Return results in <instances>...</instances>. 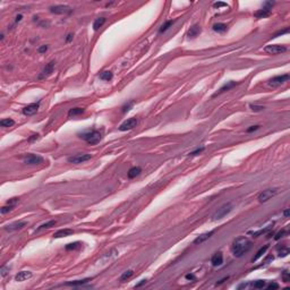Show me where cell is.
Instances as JSON below:
<instances>
[{"mask_svg":"<svg viewBox=\"0 0 290 290\" xmlns=\"http://www.w3.org/2000/svg\"><path fill=\"white\" fill-rule=\"evenodd\" d=\"M251 247H252V243H251V240L248 238H246V237H238L232 243V254L236 257H241L244 254L247 253L251 249Z\"/></svg>","mask_w":290,"mask_h":290,"instance_id":"6da1fadb","label":"cell"},{"mask_svg":"<svg viewBox=\"0 0 290 290\" xmlns=\"http://www.w3.org/2000/svg\"><path fill=\"white\" fill-rule=\"evenodd\" d=\"M78 137L84 139L86 143L91 145H95L98 144L102 138L101 133L99 131H83V133H80L78 134Z\"/></svg>","mask_w":290,"mask_h":290,"instance_id":"7a4b0ae2","label":"cell"},{"mask_svg":"<svg viewBox=\"0 0 290 290\" xmlns=\"http://www.w3.org/2000/svg\"><path fill=\"white\" fill-rule=\"evenodd\" d=\"M274 5V2L272 1H266L264 5H263V8L262 9H258L257 11L254 13V16L256 18H265V17H268L271 15V9H272V6Z\"/></svg>","mask_w":290,"mask_h":290,"instance_id":"3957f363","label":"cell"},{"mask_svg":"<svg viewBox=\"0 0 290 290\" xmlns=\"http://www.w3.org/2000/svg\"><path fill=\"white\" fill-rule=\"evenodd\" d=\"M232 210V204L231 203H227L225 205H222L220 209H218L215 211V213L212 215V220H220L222 218H225L229 212H231Z\"/></svg>","mask_w":290,"mask_h":290,"instance_id":"277c9868","label":"cell"},{"mask_svg":"<svg viewBox=\"0 0 290 290\" xmlns=\"http://www.w3.org/2000/svg\"><path fill=\"white\" fill-rule=\"evenodd\" d=\"M278 194V189L276 188H273V189H265V190H263L261 194L258 195V202L260 203H264V202H268V200H271L272 197H274V196Z\"/></svg>","mask_w":290,"mask_h":290,"instance_id":"5b68a950","label":"cell"},{"mask_svg":"<svg viewBox=\"0 0 290 290\" xmlns=\"http://www.w3.org/2000/svg\"><path fill=\"white\" fill-rule=\"evenodd\" d=\"M264 51L270 55H279L287 51V48L284 45H279V44H270L264 48Z\"/></svg>","mask_w":290,"mask_h":290,"instance_id":"8992f818","label":"cell"},{"mask_svg":"<svg viewBox=\"0 0 290 290\" xmlns=\"http://www.w3.org/2000/svg\"><path fill=\"white\" fill-rule=\"evenodd\" d=\"M288 80H289V75L288 74L274 76V77H272L271 80H268V85L270 86H279V85H281L283 83H286Z\"/></svg>","mask_w":290,"mask_h":290,"instance_id":"52a82bcc","label":"cell"},{"mask_svg":"<svg viewBox=\"0 0 290 290\" xmlns=\"http://www.w3.org/2000/svg\"><path fill=\"white\" fill-rule=\"evenodd\" d=\"M92 158V155L91 154H76V155H74V156H70V158H68V162H70V163H75V164H78V163H83V162H85V161H88V160Z\"/></svg>","mask_w":290,"mask_h":290,"instance_id":"ba28073f","label":"cell"},{"mask_svg":"<svg viewBox=\"0 0 290 290\" xmlns=\"http://www.w3.org/2000/svg\"><path fill=\"white\" fill-rule=\"evenodd\" d=\"M50 11L53 14H70L72 13V8L66 6V5H56V6H52L50 7Z\"/></svg>","mask_w":290,"mask_h":290,"instance_id":"9c48e42d","label":"cell"},{"mask_svg":"<svg viewBox=\"0 0 290 290\" xmlns=\"http://www.w3.org/2000/svg\"><path fill=\"white\" fill-rule=\"evenodd\" d=\"M136 125H137V119H136V118H129V119L125 120V121L119 126V131H129V129H133L134 127H136Z\"/></svg>","mask_w":290,"mask_h":290,"instance_id":"30bf717a","label":"cell"},{"mask_svg":"<svg viewBox=\"0 0 290 290\" xmlns=\"http://www.w3.org/2000/svg\"><path fill=\"white\" fill-rule=\"evenodd\" d=\"M24 162L26 164L29 166H36V164H40L43 162V159L40 156V155H36V154H29L27 156H25Z\"/></svg>","mask_w":290,"mask_h":290,"instance_id":"8fae6325","label":"cell"},{"mask_svg":"<svg viewBox=\"0 0 290 290\" xmlns=\"http://www.w3.org/2000/svg\"><path fill=\"white\" fill-rule=\"evenodd\" d=\"M39 104H40V102L27 104L26 107L23 108V113L25 116H33V115H35L36 112H37V110H39Z\"/></svg>","mask_w":290,"mask_h":290,"instance_id":"7c38bea8","label":"cell"},{"mask_svg":"<svg viewBox=\"0 0 290 290\" xmlns=\"http://www.w3.org/2000/svg\"><path fill=\"white\" fill-rule=\"evenodd\" d=\"M237 84H238V82H235V80H230V82H227V83H225L223 86L220 87V90L218 91L217 93H214V94H213V98H215V96H218V95H220V94H222V93H225V91H229L230 88H232L233 86H236Z\"/></svg>","mask_w":290,"mask_h":290,"instance_id":"4fadbf2b","label":"cell"},{"mask_svg":"<svg viewBox=\"0 0 290 290\" xmlns=\"http://www.w3.org/2000/svg\"><path fill=\"white\" fill-rule=\"evenodd\" d=\"M53 67H55V61H51L48 65L45 66V68L43 69V72L39 75V80H43L47 78L49 75H51V72H53Z\"/></svg>","mask_w":290,"mask_h":290,"instance_id":"5bb4252c","label":"cell"},{"mask_svg":"<svg viewBox=\"0 0 290 290\" xmlns=\"http://www.w3.org/2000/svg\"><path fill=\"white\" fill-rule=\"evenodd\" d=\"M26 225H27V222H26V221L15 222V223H11V225H6V227H5V230H7V231H15V230H19V229L24 228Z\"/></svg>","mask_w":290,"mask_h":290,"instance_id":"9a60e30c","label":"cell"},{"mask_svg":"<svg viewBox=\"0 0 290 290\" xmlns=\"http://www.w3.org/2000/svg\"><path fill=\"white\" fill-rule=\"evenodd\" d=\"M211 263H212L213 266H220L223 263V255H222V253L218 252V253L214 254L212 256V258H211Z\"/></svg>","mask_w":290,"mask_h":290,"instance_id":"2e32d148","label":"cell"},{"mask_svg":"<svg viewBox=\"0 0 290 290\" xmlns=\"http://www.w3.org/2000/svg\"><path fill=\"white\" fill-rule=\"evenodd\" d=\"M32 276V273L29 272V271H21V272H18L16 276H15V280L16 281H18V282H22V281H25V280H27Z\"/></svg>","mask_w":290,"mask_h":290,"instance_id":"e0dca14e","label":"cell"},{"mask_svg":"<svg viewBox=\"0 0 290 290\" xmlns=\"http://www.w3.org/2000/svg\"><path fill=\"white\" fill-rule=\"evenodd\" d=\"M201 33V27L198 25H193L187 32V36L190 39H195L196 36H198V34Z\"/></svg>","mask_w":290,"mask_h":290,"instance_id":"ac0fdd59","label":"cell"},{"mask_svg":"<svg viewBox=\"0 0 290 290\" xmlns=\"http://www.w3.org/2000/svg\"><path fill=\"white\" fill-rule=\"evenodd\" d=\"M72 233H74V231H72V229H61V230H58L57 232H55L53 237L55 238H62V237L70 236Z\"/></svg>","mask_w":290,"mask_h":290,"instance_id":"d6986e66","label":"cell"},{"mask_svg":"<svg viewBox=\"0 0 290 290\" xmlns=\"http://www.w3.org/2000/svg\"><path fill=\"white\" fill-rule=\"evenodd\" d=\"M213 233H214V231H213V230H212V231H210V232H206V233H203V235L198 236V237H197V238L194 240V243H195V244H197V245H198V244H202V243H204V241H206V240L209 239V238H210V237L212 236V235H213Z\"/></svg>","mask_w":290,"mask_h":290,"instance_id":"ffe728a7","label":"cell"},{"mask_svg":"<svg viewBox=\"0 0 290 290\" xmlns=\"http://www.w3.org/2000/svg\"><path fill=\"white\" fill-rule=\"evenodd\" d=\"M99 77H100V80H107V82H109V80H112V77H113V74H112V72H110V70H106V72H102L101 74L99 75Z\"/></svg>","mask_w":290,"mask_h":290,"instance_id":"44dd1931","label":"cell"},{"mask_svg":"<svg viewBox=\"0 0 290 290\" xmlns=\"http://www.w3.org/2000/svg\"><path fill=\"white\" fill-rule=\"evenodd\" d=\"M271 229H272V225H268V227L264 228V229H260L258 231H249L248 233H249V235H253V237H258V236L264 235V233H266L268 231H270Z\"/></svg>","mask_w":290,"mask_h":290,"instance_id":"7402d4cb","label":"cell"},{"mask_svg":"<svg viewBox=\"0 0 290 290\" xmlns=\"http://www.w3.org/2000/svg\"><path fill=\"white\" fill-rule=\"evenodd\" d=\"M141 171H142V169L139 167L131 168V169H129V171H128V178H131V179L135 178L136 176H138V174H141Z\"/></svg>","mask_w":290,"mask_h":290,"instance_id":"603a6c76","label":"cell"},{"mask_svg":"<svg viewBox=\"0 0 290 290\" xmlns=\"http://www.w3.org/2000/svg\"><path fill=\"white\" fill-rule=\"evenodd\" d=\"M92 279H90V278H86V279H83V280H76V281H72V282H67L66 284L67 286H72V287H76V286H83V284H85L87 283L88 281H91Z\"/></svg>","mask_w":290,"mask_h":290,"instance_id":"cb8c5ba5","label":"cell"},{"mask_svg":"<svg viewBox=\"0 0 290 290\" xmlns=\"http://www.w3.org/2000/svg\"><path fill=\"white\" fill-rule=\"evenodd\" d=\"M106 23V18L104 17H99V18H96L93 23V29L94 31H98V29L102 27V25Z\"/></svg>","mask_w":290,"mask_h":290,"instance_id":"d4e9b609","label":"cell"},{"mask_svg":"<svg viewBox=\"0 0 290 290\" xmlns=\"http://www.w3.org/2000/svg\"><path fill=\"white\" fill-rule=\"evenodd\" d=\"M213 29L218 32V33H223L227 31V25L223 24V23H218V24H214L213 25Z\"/></svg>","mask_w":290,"mask_h":290,"instance_id":"484cf974","label":"cell"},{"mask_svg":"<svg viewBox=\"0 0 290 290\" xmlns=\"http://www.w3.org/2000/svg\"><path fill=\"white\" fill-rule=\"evenodd\" d=\"M83 112H84V109L83 108H72L68 111V116L69 117L78 116V115H82Z\"/></svg>","mask_w":290,"mask_h":290,"instance_id":"4316f807","label":"cell"},{"mask_svg":"<svg viewBox=\"0 0 290 290\" xmlns=\"http://www.w3.org/2000/svg\"><path fill=\"white\" fill-rule=\"evenodd\" d=\"M268 245H265L264 247H262V248H260V251L256 253V255L254 256V258H253V262H255V261H257L261 256H263V254H265V252L268 251Z\"/></svg>","mask_w":290,"mask_h":290,"instance_id":"83f0119b","label":"cell"},{"mask_svg":"<svg viewBox=\"0 0 290 290\" xmlns=\"http://www.w3.org/2000/svg\"><path fill=\"white\" fill-rule=\"evenodd\" d=\"M55 225H56V221H55V220H51V221H48V222L43 223L42 225H40L36 230H37V231H40V230H43V229H49V228H51V227H55Z\"/></svg>","mask_w":290,"mask_h":290,"instance_id":"f1b7e54d","label":"cell"},{"mask_svg":"<svg viewBox=\"0 0 290 290\" xmlns=\"http://www.w3.org/2000/svg\"><path fill=\"white\" fill-rule=\"evenodd\" d=\"M133 274H134V272L131 271V270H128V271H126V272H123V274H121V276H120V281L121 282H125V281H127L129 278H131L133 276Z\"/></svg>","mask_w":290,"mask_h":290,"instance_id":"f546056e","label":"cell"},{"mask_svg":"<svg viewBox=\"0 0 290 290\" xmlns=\"http://www.w3.org/2000/svg\"><path fill=\"white\" fill-rule=\"evenodd\" d=\"M0 125H1V127H11V126H14L15 125V121L13 119H2L1 121H0Z\"/></svg>","mask_w":290,"mask_h":290,"instance_id":"4dcf8cb0","label":"cell"},{"mask_svg":"<svg viewBox=\"0 0 290 290\" xmlns=\"http://www.w3.org/2000/svg\"><path fill=\"white\" fill-rule=\"evenodd\" d=\"M80 243L75 241V243H72V244L66 245V249H67V251H75V249H77V248H80Z\"/></svg>","mask_w":290,"mask_h":290,"instance_id":"1f68e13d","label":"cell"},{"mask_svg":"<svg viewBox=\"0 0 290 290\" xmlns=\"http://www.w3.org/2000/svg\"><path fill=\"white\" fill-rule=\"evenodd\" d=\"M172 24H174V21H167V22L164 23V24H163V25H162V26L160 27L159 32H160V33H163V32H166V31H167V29H169V27H170V26H171Z\"/></svg>","mask_w":290,"mask_h":290,"instance_id":"d6a6232c","label":"cell"},{"mask_svg":"<svg viewBox=\"0 0 290 290\" xmlns=\"http://www.w3.org/2000/svg\"><path fill=\"white\" fill-rule=\"evenodd\" d=\"M265 280H257L253 283V287L255 289H262L263 287H265Z\"/></svg>","mask_w":290,"mask_h":290,"instance_id":"836d02e7","label":"cell"},{"mask_svg":"<svg viewBox=\"0 0 290 290\" xmlns=\"http://www.w3.org/2000/svg\"><path fill=\"white\" fill-rule=\"evenodd\" d=\"M14 206L15 205H10V204H8L7 206H2L1 210H0L1 214H5V213H7V212H10V211L14 209Z\"/></svg>","mask_w":290,"mask_h":290,"instance_id":"e575fe53","label":"cell"},{"mask_svg":"<svg viewBox=\"0 0 290 290\" xmlns=\"http://www.w3.org/2000/svg\"><path fill=\"white\" fill-rule=\"evenodd\" d=\"M289 254V248H287V247H282V248H279V256H281V257H284V256H287Z\"/></svg>","mask_w":290,"mask_h":290,"instance_id":"d590c367","label":"cell"},{"mask_svg":"<svg viewBox=\"0 0 290 290\" xmlns=\"http://www.w3.org/2000/svg\"><path fill=\"white\" fill-rule=\"evenodd\" d=\"M286 235H287V230H286V229H282L281 231H279V232H278V233H276V236H274V239H276V240H279V239H280V238H282V237H284Z\"/></svg>","mask_w":290,"mask_h":290,"instance_id":"8d00e7d4","label":"cell"},{"mask_svg":"<svg viewBox=\"0 0 290 290\" xmlns=\"http://www.w3.org/2000/svg\"><path fill=\"white\" fill-rule=\"evenodd\" d=\"M133 104H134V101H129L128 103H126V104L123 107V113H125V112H127V111H129L131 108L133 107Z\"/></svg>","mask_w":290,"mask_h":290,"instance_id":"74e56055","label":"cell"},{"mask_svg":"<svg viewBox=\"0 0 290 290\" xmlns=\"http://www.w3.org/2000/svg\"><path fill=\"white\" fill-rule=\"evenodd\" d=\"M204 150H205V147L204 146H202V147H198V149H196L195 151H193V152H190L189 153V155H198V154H201V153L203 152Z\"/></svg>","mask_w":290,"mask_h":290,"instance_id":"f35d334b","label":"cell"},{"mask_svg":"<svg viewBox=\"0 0 290 290\" xmlns=\"http://www.w3.org/2000/svg\"><path fill=\"white\" fill-rule=\"evenodd\" d=\"M282 279H283V281H284V282H289L290 281V274H289V272H288V271H283Z\"/></svg>","mask_w":290,"mask_h":290,"instance_id":"ab89813d","label":"cell"},{"mask_svg":"<svg viewBox=\"0 0 290 290\" xmlns=\"http://www.w3.org/2000/svg\"><path fill=\"white\" fill-rule=\"evenodd\" d=\"M249 107H251V109H252L253 111H262V110L264 109L263 106H256V104H251Z\"/></svg>","mask_w":290,"mask_h":290,"instance_id":"60d3db41","label":"cell"},{"mask_svg":"<svg viewBox=\"0 0 290 290\" xmlns=\"http://www.w3.org/2000/svg\"><path fill=\"white\" fill-rule=\"evenodd\" d=\"M288 32H289V29L287 27V29H282V31H279V32H276V34L272 36V37H276V36H280V35H283V34H287Z\"/></svg>","mask_w":290,"mask_h":290,"instance_id":"b9f144b4","label":"cell"},{"mask_svg":"<svg viewBox=\"0 0 290 290\" xmlns=\"http://www.w3.org/2000/svg\"><path fill=\"white\" fill-rule=\"evenodd\" d=\"M185 278H186V280H189V281H196V276H194L193 273H188V274H186Z\"/></svg>","mask_w":290,"mask_h":290,"instance_id":"7bdbcfd3","label":"cell"},{"mask_svg":"<svg viewBox=\"0 0 290 290\" xmlns=\"http://www.w3.org/2000/svg\"><path fill=\"white\" fill-rule=\"evenodd\" d=\"M18 198L17 197H14V198H10L9 201L7 202V204H10V205H16V203H18Z\"/></svg>","mask_w":290,"mask_h":290,"instance_id":"ee69618b","label":"cell"},{"mask_svg":"<svg viewBox=\"0 0 290 290\" xmlns=\"http://www.w3.org/2000/svg\"><path fill=\"white\" fill-rule=\"evenodd\" d=\"M213 7L214 8L227 7V4H225V2H215V4H213Z\"/></svg>","mask_w":290,"mask_h":290,"instance_id":"f6af8a7d","label":"cell"},{"mask_svg":"<svg viewBox=\"0 0 290 290\" xmlns=\"http://www.w3.org/2000/svg\"><path fill=\"white\" fill-rule=\"evenodd\" d=\"M260 128V126L258 125H255V126H251L248 129H247V133H252V131H257Z\"/></svg>","mask_w":290,"mask_h":290,"instance_id":"bcb514c9","label":"cell"},{"mask_svg":"<svg viewBox=\"0 0 290 290\" xmlns=\"http://www.w3.org/2000/svg\"><path fill=\"white\" fill-rule=\"evenodd\" d=\"M279 288V284L278 283H276V282H273V283H271L270 286L268 287V290H273V289H278Z\"/></svg>","mask_w":290,"mask_h":290,"instance_id":"7dc6e473","label":"cell"},{"mask_svg":"<svg viewBox=\"0 0 290 290\" xmlns=\"http://www.w3.org/2000/svg\"><path fill=\"white\" fill-rule=\"evenodd\" d=\"M48 50V45H42V47H40L39 49H37V52L39 53H43L45 51Z\"/></svg>","mask_w":290,"mask_h":290,"instance_id":"c3c4849f","label":"cell"},{"mask_svg":"<svg viewBox=\"0 0 290 290\" xmlns=\"http://www.w3.org/2000/svg\"><path fill=\"white\" fill-rule=\"evenodd\" d=\"M39 138V134H34V135H32L31 137L29 138V142H32V141H34V139H37Z\"/></svg>","mask_w":290,"mask_h":290,"instance_id":"681fc988","label":"cell"},{"mask_svg":"<svg viewBox=\"0 0 290 290\" xmlns=\"http://www.w3.org/2000/svg\"><path fill=\"white\" fill-rule=\"evenodd\" d=\"M6 271H7V268H5V266H2V268H1V276H6V273H7Z\"/></svg>","mask_w":290,"mask_h":290,"instance_id":"f907efd6","label":"cell"},{"mask_svg":"<svg viewBox=\"0 0 290 290\" xmlns=\"http://www.w3.org/2000/svg\"><path fill=\"white\" fill-rule=\"evenodd\" d=\"M145 282H146V280H142V281H141V282H139V283H137V284H136L135 287H141V286H143V284H144Z\"/></svg>","mask_w":290,"mask_h":290,"instance_id":"816d5d0a","label":"cell"},{"mask_svg":"<svg viewBox=\"0 0 290 290\" xmlns=\"http://www.w3.org/2000/svg\"><path fill=\"white\" fill-rule=\"evenodd\" d=\"M283 215H284L286 218L289 217V210H284V212H283Z\"/></svg>","mask_w":290,"mask_h":290,"instance_id":"f5cc1de1","label":"cell"},{"mask_svg":"<svg viewBox=\"0 0 290 290\" xmlns=\"http://www.w3.org/2000/svg\"><path fill=\"white\" fill-rule=\"evenodd\" d=\"M72 39V34H69V35H68V37L66 39V41H67V42H69V41H70Z\"/></svg>","mask_w":290,"mask_h":290,"instance_id":"db71d44e","label":"cell"},{"mask_svg":"<svg viewBox=\"0 0 290 290\" xmlns=\"http://www.w3.org/2000/svg\"><path fill=\"white\" fill-rule=\"evenodd\" d=\"M22 17H23L22 15H18V16H17V17H16V22H19V21H21V19H22Z\"/></svg>","mask_w":290,"mask_h":290,"instance_id":"11a10c76","label":"cell"}]
</instances>
